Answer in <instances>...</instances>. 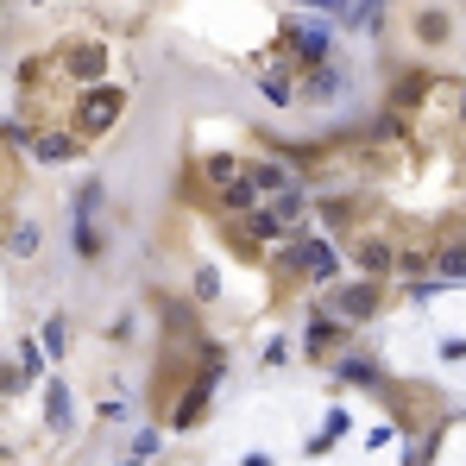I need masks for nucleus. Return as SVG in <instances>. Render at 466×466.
<instances>
[{"instance_id":"f257e3e1","label":"nucleus","mask_w":466,"mask_h":466,"mask_svg":"<svg viewBox=\"0 0 466 466\" xmlns=\"http://www.w3.org/2000/svg\"><path fill=\"white\" fill-rule=\"evenodd\" d=\"M120 114H126V89L120 83H89L83 101H76V126L83 132H107Z\"/></svg>"},{"instance_id":"f03ea898","label":"nucleus","mask_w":466,"mask_h":466,"mask_svg":"<svg viewBox=\"0 0 466 466\" xmlns=\"http://www.w3.org/2000/svg\"><path fill=\"white\" fill-rule=\"evenodd\" d=\"M278 265H284V272H309L315 284H335V272H341V258H335V246H328V240L284 246V252H278Z\"/></svg>"},{"instance_id":"7ed1b4c3","label":"nucleus","mask_w":466,"mask_h":466,"mask_svg":"<svg viewBox=\"0 0 466 466\" xmlns=\"http://www.w3.org/2000/svg\"><path fill=\"white\" fill-rule=\"evenodd\" d=\"M209 391H215V366H202V378L189 384V397L177 404V429H195V416L209 410Z\"/></svg>"},{"instance_id":"20e7f679","label":"nucleus","mask_w":466,"mask_h":466,"mask_svg":"<svg viewBox=\"0 0 466 466\" xmlns=\"http://www.w3.org/2000/svg\"><path fill=\"white\" fill-rule=\"evenodd\" d=\"M290 44H296L303 63H321L328 44H335V32H328V26H290Z\"/></svg>"},{"instance_id":"39448f33","label":"nucleus","mask_w":466,"mask_h":466,"mask_svg":"<svg viewBox=\"0 0 466 466\" xmlns=\"http://www.w3.org/2000/svg\"><path fill=\"white\" fill-rule=\"evenodd\" d=\"M341 341H347V328H341L335 315H315V321H309V353H335Z\"/></svg>"},{"instance_id":"423d86ee","label":"nucleus","mask_w":466,"mask_h":466,"mask_svg":"<svg viewBox=\"0 0 466 466\" xmlns=\"http://www.w3.org/2000/svg\"><path fill=\"white\" fill-rule=\"evenodd\" d=\"M63 63H70L76 76H89V83H101V70H107V57H101V44H76L70 57H63Z\"/></svg>"},{"instance_id":"0eeeda50","label":"nucleus","mask_w":466,"mask_h":466,"mask_svg":"<svg viewBox=\"0 0 466 466\" xmlns=\"http://www.w3.org/2000/svg\"><path fill=\"white\" fill-rule=\"evenodd\" d=\"M378 309V284H347L341 290V315H372Z\"/></svg>"},{"instance_id":"6e6552de","label":"nucleus","mask_w":466,"mask_h":466,"mask_svg":"<svg viewBox=\"0 0 466 466\" xmlns=\"http://www.w3.org/2000/svg\"><path fill=\"white\" fill-rule=\"evenodd\" d=\"M359 265H366V272H391L397 252H391L384 240H372V233H366V240H359Z\"/></svg>"},{"instance_id":"1a4fd4ad","label":"nucleus","mask_w":466,"mask_h":466,"mask_svg":"<svg viewBox=\"0 0 466 466\" xmlns=\"http://www.w3.org/2000/svg\"><path fill=\"white\" fill-rule=\"evenodd\" d=\"M246 183H252V189H290V170H278V164H258V170H246Z\"/></svg>"},{"instance_id":"9d476101","label":"nucleus","mask_w":466,"mask_h":466,"mask_svg":"<svg viewBox=\"0 0 466 466\" xmlns=\"http://www.w3.org/2000/svg\"><path fill=\"white\" fill-rule=\"evenodd\" d=\"M32 152L44 164H63V158H76V139H32Z\"/></svg>"},{"instance_id":"9b49d317","label":"nucleus","mask_w":466,"mask_h":466,"mask_svg":"<svg viewBox=\"0 0 466 466\" xmlns=\"http://www.w3.org/2000/svg\"><path fill=\"white\" fill-rule=\"evenodd\" d=\"M44 416H51V429H63V423H70V391H63V384H51V404H44Z\"/></svg>"},{"instance_id":"f8f14e48","label":"nucleus","mask_w":466,"mask_h":466,"mask_svg":"<svg viewBox=\"0 0 466 466\" xmlns=\"http://www.w3.org/2000/svg\"><path fill=\"white\" fill-rule=\"evenodd\" d=\"M252 195H258V189H252L246 177H233V183H227V209H252Z\"/></svg>"},{"instance_id":"ddd939ff","label":"nucleus","mask_w":466,"mask_h":466,"mask_svg":"<svg viewBox=\"0 0 466 466\" xmlns=\"http://www.w3.org/2000/svg\"><path fill=\"white\" fill-rule=\"evenodd\" d=\"M441 278H466V246H447L441 252Z\"/></svg>"},{"instance_id":"4468645a","label":"nucleus","mask_w":466,"mask_h":466,"mask_svg":"<svg viewBox=\"0 0 466 466\" xmlns=\"http://www.w3.org/2000/svg\"><path fill=\"white\" fill-rule=\"evenodd\" d=\"M315 95H341V70H328V63H315Z\"/></svg>"},{"instance_id":"2eb2a0df","label":"nucleus","mask_w":466,"mask_h":466,"mask_svg":"<svg viewBox=\"0 0 466 466\" xmlns=\"http://www.w3.org/2000/svg\"><path fill=\"white\" fill-rule=\"evenodd\" d=\"M416 32H423V38H447V13H423Z\"/></svg>"},{"instance_id":"dca6fc26","label":"nucleus","mask_w":466,"mask_h":466,"mask_svg":"<svg viewBox=\"0 0 466 466\" xmlns=\"http://www.w3.org/2000/svg\"><path fill=\"white\" fill-rule=\"evenodd\" d=\"M76 252H83V258H95V252H101V233H95V227H89V221H83V227H76Z\"/></svg>"},{"instance_id":"f3484780","label":"nucleus","mask_w":466,"mask_h":466,"mask_svg":"<svg viewBox=\"0 0 466 466\" xmlns=\"http://www.w3.org/2000/svg\"><path fill=\"white\" fill-rule=\"evenodd\" d=\"M429 83H435V76H410V83H404V89H397V101H404V107H410V101H416V95H429Z\"/></svg>"},{"instance_id":"a211bd4d","label":"nucleus","mask_w":466,"mask_h":466,"mask_svg":"<svg viewBox=\"0 0 466 466\" xmlns=\"http://www.w3.org/2000/svg\"><path fill=\"white\" fill-rule=\"evenodd\" d=\"M13 252H20V258L38 252V227H20V233H13Z\"/></svg>"},{"instance_id":"6ab92c4d","label":"nucleus","mask_w":466,"mask_h":466,"mask_svg":"<svg viewBox=\"0 0 466 466\" xmlns=\"http://www.w3.org/2000/svg\"><path fill=\"white\" fill-rule=\"evenodd\" d=\"M341 378H353V384H366V378H378V372H372L366 359H347V366H341Z\"/></svg>"},{"instance_id":"aec40b11","label":"nucleus","mask_w":466,"mask_h":466,"mask_svg":"<svg viewBox=\"0 0 466 466\" xmlns=\"http://www.w3.org/2000/svg\"><path fill=\"white\" fill-rule=\"evenodd\" d=\"M258 89H265V95H272V101H290V83H284V76H265Z\"/></svg>"},{"instance_id":"412c9836","label":"nucleus","mask_w":466,"mask_h":466,"mask_svg":"<svg viewBox=\"0 0 466 466\" xmlns=\"http://www.w3.org/2000/svg\"><path fill=\"white\" fill-rule=\"evenodd\" d=\"M309 7H335V0H309Z\"/></svg>"}]
</instances>
